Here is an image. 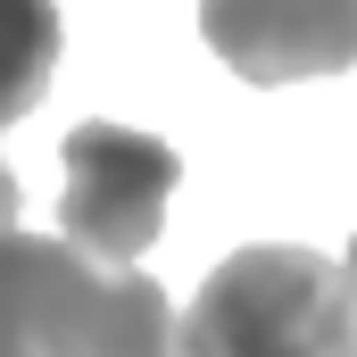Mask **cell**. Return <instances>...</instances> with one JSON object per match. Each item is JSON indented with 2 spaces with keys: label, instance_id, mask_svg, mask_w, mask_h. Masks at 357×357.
<instances>
[{
  "label": "cell",
  "instance_id": "1",
  "mask_svg": "<svg viewBox=\"0 0 357 357\" xmlns=\"http://www.w3.org/2000/svg\"><path fill=\"white\" fill-rule=\"evenodd\" d=\"M175 333L183 316L150 274L0 233V357H175Z\"/></svg>",
  "mask_w": 357,
  "mask_h": 357
},
{
  "label": "cell",
  "instance_id": "2",
  "mask_svg": "<svg viewBox=\"0 0 357 357\" xmlns=\"http://www.w3.org/2000/svg\"><path fill=\"white\" fill-rule=\"evenodd\" d=\"M175 357H357V324L341 307V258L258 241L233 250L183 307Z\"/></svg>",
  "mask_w": 357,
  "mask_h": 357
},
{
  "label": "cell",
  "instance_id": "3",
  "mask_svg": "<svg viewBox=\"0 0 357 357\" xmlns=\"http://www.w3.org/2000/svg\"><path fill=\"white\" fill-rule=\"evenodd\" d=\"M59 167H67V191H59V225L67 241L100 258V266H133L158 225H167V199L183 183V158L158 142V133H133V125H75L59 142Z\"/></svg>",
  "mask_w": 357,
  "mask_h": 357
},
{
  "label": "cell",
  "instance_id": "4",
  "mask_svg": "<svg viewBox=\"0 0 357 357\" xmlns=\"http://www.w3.org/2000/svg\"><path fill=\"white\" fill-rule=\"evenodd\" d=\"M199 33L241 84L357 67V0H199Z\"/></svg>",
  "mask_w": 357,
  "mask_h": 357
},
{
  "label": "cell",
  "instance_id": "5",
  "mask_svg": "<svg viewBox=\"0 0 357 357\" xmlns=\"http://www.w3.org/2000/svg\"><path fill=\"white\" fill-rule=\"evenodd\" d=\"M59 67V0H0V100L25 116L42 108Z\"/></svg>",
  "mask_w": 357,
  "mask_h": 357
},
{
  "label": "cell",
  "instance_id": "6",
  "mask_svg": "<svg viewBox=\"0 0 357 357\" xmlns=\"http://www.w3.org/2000/svg\"><path fill=\"white\" fill-rule=\"evenodd\" d=\"M0 125H17L8 100H0ZM0 233H17V175H8V158H0Z\"/></svg>",
  "mask_w": 357,
  "mask_h": 357
},
{
  "label": "cell",
  "instance_id": "7",
  "mask_svg": "<svg viewBox=\"0 0 357 357\" xmlns=\"http://www.w3.org/2000/svg\"><path fill=\"white\" fill-rule=\"evenodd\" d=\"M341 307H349V324H357V241H349V258H341Z\"/></svg>",
  "mask_w": 357,
  "mask_h": 357
}]
</instances>
